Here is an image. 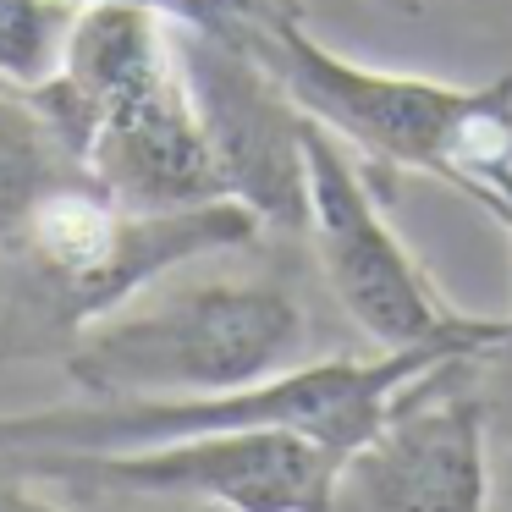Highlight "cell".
<instances>
[{
	"label": "cell",
	"mask_w": 512,
	"mask_h": 512,
	"mask_svg": "<svg viewBox=\"0 0 512 512\" xmlns=\"http://www.w3.org/2000/svg\"><path fill=\"white\" fill-rule=\"evenodd\" d=\"M72 6H138L155 12L171 28H199V34H237L248 12L259 0H72Z\"/></svg>",
	"instance_id": "cell-12"
},
{
	"label": "cell",
	"mask_w": 512,
	"mask_h": 512,
	"mask_svg": "<svg viewBox=\"0 0 512 512\" xmlns=\"http://www.w3.org/2000/svg\"><path fill=\"white\" fill-rule=\"evenodd\" d=\"M17 468L72 496L149 501V507L204 512H342L347 457L303 430H199L144 446L105 452H56V446H0Z\"/></svg>",
	"instance_id": "cell-6"
},
{
	"label": "cell",
	"mask_w": 512,
	"mask_h": 512,
	"mask_svg": "<svg viewBox=\"0 0 512 512\" xmlns=\"http://www.w3.org/2000/svg\"><path fill=\"white\" fill-rule=\"evenodd\" d=\"M309 243L336 309L380 347H430V342H474L485 353H512V314L479 320L446 303L397 226L386 221L380 188L325 127L309 122Z\"/></svg>",
	"instance_id": "cell-7"
},
{
	"label": "cell",
	"mask_w": 512,
	"mask_h": 512,
	"mask_svg": "<svg viewBox=\"0 0 512 512\" xmlns=\"http://www.w3.org/2000/svg\"><path fill=\"white\" fill-rule=\"evenodd\" d=\"M485 347L474 342H430V347H397V353H336V358H303L270 380L237 391H210V397H155V402H61V408L34 413H0V446L34 452H105V446H144L171 441V435L199 430H303L325 441L331 452L353 457L369 435L386 424V413L419 386L424 375L446 364H474Z\"/></svg>",
	"instance_id": "cell-5"
},
{
	"label": "cell",
	"mask_w": 512,
	"mask_h": 512,
	"mask_svg": "<svg viewBox=\"0 0 512 512\" xmlns=\"http://www.w3.org/2000/svg\"><path fill=\"white\" fill-rule=\"evenodd\" d=\"M94 182L72 138L28 89H0V237L28 226L56 193Z\"/></svg>",
	"instance_id": "cell-10"
},
{
	"label": "cell",
	"mask_w": 512,
	"mask_h": 512,
	"mask_svg": "<svg viewBox=\"0 0 512 512\" xmlns=\"http://www.w3.org/2000/svg\"><path fill=\"white\" fill-rule=\"evenodd\" d=\"M193 111L210 138L226 199H237L265 232L309 226V116L281 78L232 34L171 28Z\"/></svg>",
	"instance_id": "cell-8"
},
{
	"label": "cell",
	"mask_w": 512,
	"mask_h": 512,
	"mask_svg": "<svg viewBox=\"0 0 512 512\" xmlns=\"http://www.w3.org/2000/svg\"><path fill=\"white\" fill-rule=\"evenodd\" d=\"M265 226L243 204L127 210L100 182L67 188L0 237V364L67 358V347L171 270L248 248Z\"/></svg>",
	"instance_id": "cell-1"
},
{
	"label": "cell",
	"mask_w": 512,
	"mask_h": 512,
	"mask_svg": "<svg viewBox=\"0 0 512 512\" xmlns=\"http://www.w3.org/2000/svg\"><path fill=\"white\" fill-rule=\"evenodd\" d=\"M0 512H72V507L50 501L45 479H34L28 468H17L12 457L0 452Z\"/></svg>",
	"instance_id": "cell-13"
},
{
	"label": "cell",
	"mask_w": 512,
	"mask_h": 512,
	"mask_svg": "<svg viewBox=\"0 0 512 512\" xmlns=\"http://www.w3.org/2000/svg\"><path fill=\"white\" fill-rule=\"evenodd\" d=\"M232 39L276 72L314 127L353 149L358 166L386 177L413 171L468 199L479 171L512 155V72L485 83H441L358 67L298 23L292 0H259Z\"/></svg>",
	"instance_id": "cell-3"
},
{
	"label": "cell",
	"mask_w": 512,
	"mask_h": 512,
	"mask_svg": "<svg viewBox=\"0 0 512 512\" xmlns=\"http://www.w3.org/2000/svg\"><path fill=\"white\" fill-rule=\"evenodd\" d=\"M72 23V0H0V83L39 89L61 67Z\"/></svg>",
	"instance_id": "cell-11"
},
{
	"label": "cell",
	"mask_w": 512,
	"mask_h": 512,
	"mask_svg": "<svg viewBox=\"0 0 512 512\" xmlns=\"http://www.w3.org/2000/svg\"><path fill=\"white\" fill-rule=\"evenodd\" d=\"M468 199H474L479 210L490 215V221H501V226L512 232V155L479 171V182L468 188Z\"/></svg>",
	"instance_id": "cell-14"
},
{
	"label": "cell",
	"mask_w": 512,
	"mask_h": 512,
	"mask_svg": "<svg viewBox=\"0 0 512 512\" xmlns=\"http://www.w3.org/2000/svg\"><path fill=\"white\" fill-rule=\"evenodd\" d=\"M0 89H12V83H0Z\"/></svg>",
	"instance_id": "cell-15"
},
{
	"label": "cell",
	"mask_w": 512,
	"mask_h": 512,
	"mask_svg": "<svg viewBox=\"0 0 512 512\" xmlns=\"http://www.w3.org/2000/svg\"><path fill=\"white\" fill-rule=\"evenodd\" d=\"M309 309L276 276H160L94 320L61 358L89 402L210 397L309 358Z\"/></svg>",
	"instance_id": "cell-4"
},
{
	"label": "cell",
	"mask_w": 512,
	"mask_h": 512,
	"mask_svg": "<svg viewBox=\"0 0 512 512\" xmlns=\"http://www.w3.org/2000/svg\"><path fill=\"white\" fill-rule=\"evenodd\" d=\"M28 94L127 210H199L226 199L171 23L155 12L78 6L61 67Z\"/></svg>",
	"instance_id": "cell-2"
},
{
	"label": "cell",
	"mask_w": 512,
	"mask_h": 512,
	"mask_svg": "<svg viewBox=\"0 0 512 512\" xmlns=\"http://www.w3.org/2000/svg\"><path fill=\"white\" fill-rule=\"evenodd\" d=\"M424 375L342 468V512H490V419L474 391Z\"/></svg>",
	"instance_id": "cell-9"
}]
</instances>
